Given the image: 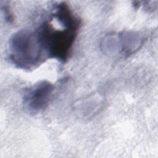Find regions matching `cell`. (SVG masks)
I'll use <instances>...</instances> for the list:
<instances>
[{"label":"cell","mask_w":158,"mask_h":158,"mask_svg":"<svg viewBox=\"0 0 158 158\" xmlns=\"http://www.w3.org/2000/svg\"><path fill=\"white\" fill-rule=\"evenodd\" d=\"M9 55L12 63L23 70L33 69L48 59L36 30H20L9 40Z\"/></svg>","instance_id":"obj_2"},{"label":"cell","mask_w":158,"mask_h":158,"mask_svg":"<svg viewBox=\"0 0 158 158\" xmlns=\"http://www.w3.org/2000/svg\"><path fill=\"white\" fill-rule=\"evenodd\" d=\"M117 35L118 54L125 56L131 55L138 51L144 40L142 35L134 31H123Z\"/></svg>","instance_id":"obj_4"},{"label":"cell","mask_w":158,"mask_h":158,"mask_svg":"<svg viewBox=\"0 0 158 158\" xmlns=\"http://www.w3.org/2000/svg\"><path fill=\"white\" fill-rule=\"evenodd\" d=\"M54 91V86L50 81H38L25 92L23 98L25 107L33 115L43 112L49 106Z\"/></svg>","instance_id":"obj_3"},{"label":"cell","mask_w":158,"mask_h":158,"mask_svg":"<svg viewBox=\"0 0 158 158\" xmlns=\"http://www.w3.org/2000/svg\"><path fill=\"white\" fill-rule=\"evenodd\" d=\"M51 15L60 24V28L56 29L49 18L36 30L48 58L65 62L77 38L80 20L70 12H56Z\"/></svg>","instance_id":"obj_1"}]
</instances>
